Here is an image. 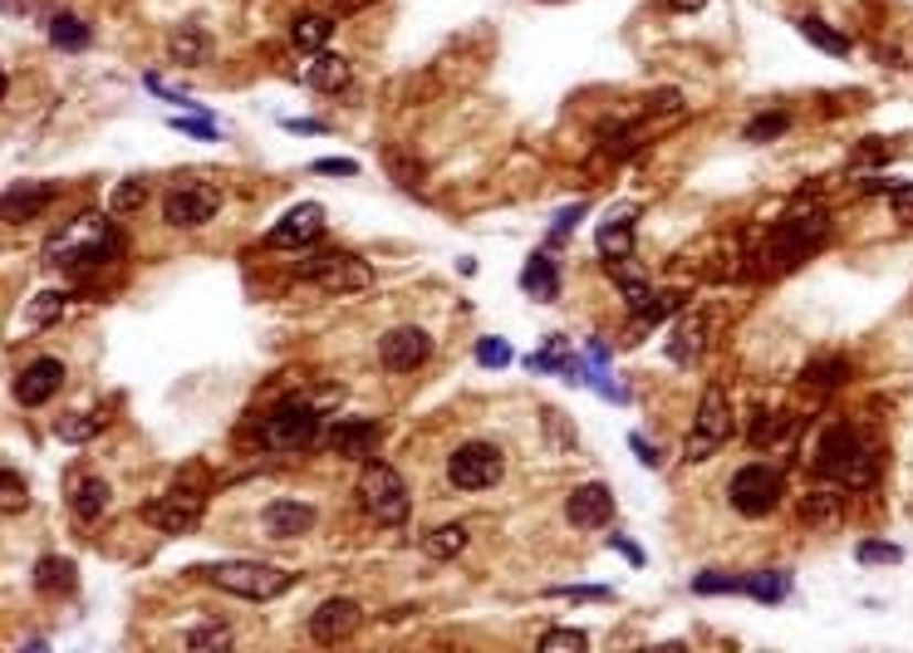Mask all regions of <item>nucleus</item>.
I'll list each match as a JSON object with an SVG mask.
<instances>
[{"label":"nucleus","instance_id":"nucleus-1","mask_svg":"<svg viewBox=\"0 0 913 653\" xmlns=\"http://www.w3.org/2000/svg\"><path fill=\"white\" fill-rule=\"evenodd\" d=\"M825 242H830V212H820V206H800V212L781 216L772 232H766L762 256H752V270L756 276H781V270L800 266L806 256H816Z\"/></svg>","mask_w":913,"mask_h":653},{"label":"nucleus","instance_id":"nucleus-2","mask_svg":"<svg viewBox=\"0 0 913 653\" xmlns=\"http://www.w3.org/2000/svg\"><path fill=\"white\" fill-rule=\"evenodd\" d=\"M118 226L108 222L104 212H84L64 226L60 236H50L45 246V266H60V270H94V266H108L118 256Z\"/></svg>","mask_w":913,"mask_h":653},{"label":"nucleus","instance_id":"nucleus-3","mask_svg":"<svg viewBox=\"0 0 913 653\" xmlns=\"http://www.w3.org/2000/svg\"><path fill=\"white\" fill-rule=\"evenodd\" d=\"M810 467L825 477V482L845 486V492H864L874 482V448L850 428V422H835V428L820 432V448L810 457Z\"/></svg>","mask_w":913,"mask_h":653},{"label":"nucleus","instance_id":"nucleus-4","mask_svg":"<svg viewBox=\"0 0 913 653\" xmlns=\"http://www.w3.org/2000/svg\"><path fill=\"white\" fill-rule=\"evenodd\" d=\"M354 496H359V506H364V516L373 521V526H383V531L408 526V516H413L408 482H403L389 462H379V457H369V462H364Z\"/></svg>","mask_w":913,"mask_h":653},{"label":"nucleus","instance_id":"nucleus-5","mask_svg":"<svg viewBox=\"0 0 913 653\" xmlns=\"http://www.w3.org/2000/svg\"><path fill=\"white\" fill-rule=\"evenodd\" d=\"M206 585H216V590L236 595V600H251V604H266V600H280L285 590L295 585L290 570H280V565H266V560H216V565H202Z\"/></svg>","mask_w":913,"mask_h":653},{"label":"nucleus","instance_id":"nucleus-6","mask_svg":"<svg viewBox=\"0 0 913 653\" xmlns=\"http://www.w3.org/2000/svg\"><path fill=\"white\" fill-rule=\"evenodd\" d=\"M320 408L310 398H280L261 418V448L266 452H305L320 442Z\"/></svg>","mask_w":913,"mask_h":653},{"label":"nucleus","instance_id":"nucleus-7","mask_svg":"<svg viewBox=\"0 0 913 653\" xmlns=\"http://www.w3.org/2000/svg\"><path fill=\"white\" fill-rule=\"evenodd\" d=\"M732 403L728 394H722L718 384L712 388H702V398H698V413H692V428H688V438H683V462H708V457H718V448H728L732 442Z\"/></svg>","mask_w":913,"mask_h":653},{"label":"nucleus","instance_id":"nucleus-8","mask_svg":"<svg viewBox=\"0 0 913 653\" xmlns=\"http://www.w3.org/2000/svg\"><path fill=\"white\" fill-rule=\"evenodd\" d=\"M781 496H786V477H781V467H772V462L736 467L732 482H728V502H732L736 516H746V521L772 516V511L781 506Z\"/></svg>","mask_w":913,"mask_h":653},{"label":"nucleus","instance_id":"nucleus-9","mask_svg":"<svg viewBox=\"0 0 913 653\" xmlns=\"http://www.w3.org/2000/svg\"><path fill=\"white\" fill-rule=\"evenodd\" d=\"M295 276L305 280V286L325 290V296H359V290L373 286V266L349 251H325V256H305L300 266H295Z\"/></svg>","mask_w":913,"mask_h":653},{"label":"nucleus","instance_id":"nucleus-10","mask_svg":"<svg viewBox=\"0 0 913 653\" xmlns=\"http://www.w3.org/2000/svg\"><path fill=\"white\" fill-rule=\"evenodd\" d=\"M501 477H506V457H501L497 442L471 438L447 457V482H453L457 492H491Z\"/></svg>","mask_w":913,"mask_h":653},{"label":"nucleus","instance_id":"nucleus-11","mask_svg":"<svg viewBox=\"0 0 913 653\" xmlns=\"http://www.w3.org/2000/svg\"><path fill=\"white\" fill-rule=\"evenodd\" d=\"M206 511V492H197V486H168L162 496H152V502H142V521H148L152 531H162V536H187V531L202 521Z\"/></svg>","mask_w":913,"mask_h":653},{"label":"nucleus","instance_id":"nucleus-12","mask_svg":"<svg viewBox=\"0 0 913 653\" xmlns=\"http://www.w3.org/2000/svg\"><path fill=\"white\" fill-rule=\"evenodd\" d=\"M216 212H222V192H216L212 182H178V188L162 197V222H168L172 232H197V226H206Z\"/></svg>","mask_w":913,"mask_h":653},{"label":"nucleus","instance_id":"nucleus-13","mask_svg":"<svg viewBox=\"0 0 913 653\" xmlns=\"http://www.w3.org/2000/svg\"><path fill=\"white\" fill-rule=\"evenodd\" d=\"M427 354H433V340H427V330H417V324H393L379 340V364L389 368V374H413V368L427 364Z\"/></svg>","mask_w":913,"mask_h":653},{"label":"nucleus","instance_id":"nucleus-14","mask_svg":"<svg viewBox=\"0 0 913 653\" xmlns=\"http://www.w3.org/2000/svg\"><path fill=\"white\" fill-rule=\"evenodd\" d=\"M359 624H364V609H359L354 600H344V595H335V600L315 604V614H310V624L305 629H310L315 644L335 649V644H344V639H354Z\"/></svg>","mask_w":913,"mask_h":653},{"label":"nucleus","instance_id":"nucleus-15","mask_svg":"<svg viewBox=\"0 0 913 653\" xmlns=\"http://www.w3.org/2000/svg\"><path fill=\"white\" fill-rule=\"evenodd\" d=\"M64 388V358H54V354H40L35 364H25L20 368V378H15V403L20 408H40V403H50L54 394Z\"/></svg>","mask_w":913,"mask_h":653},{"label":"nucleus","instance_id":"nucleus-16","mask_svg":"<svg viewBox=\"0 0 913 653\" xmlns=\"http://www.w3.org/2000/svg\"><path fill=\"white\" fill-rule=\"evenodd\" d=\"M325 222H329V216H325L320 202H300L266 232V246H290V251H295V246H310V242H320V236H325Z\"/></svg>","mask_w":913,"mask_h":653},{"label":"nucleus","instance_id":"nucleus-17","mask_svg":"<svg viewBox=\"0 0 913 653\" xmlns=\"http://www.w3.org/2000/svg\"><path fill=\"white\" fill-rule=\"evenodd\" d=\"M379 438H383V428L373 418H335L325 428V448L335 457H349V462H364V457H373Z\"/></svg>","mask_w":913,"mask_h":653},{"label":"nucleus","instance_id":"nucleus-18","mask_svg":"<svg viewBox=\"0 0 913 653\" xmlns=\"http://www.w3.org/2000/svg\"><path fill=\"white\" fill-rule=\"evenodd\" d=\"M565 521L575 531H599L614 521V492L604 482H585L565 496Z\"/></svg>","mask_w":913,"mask_h":653},{"label":"nucleus","instance_id":"nucleus-19","mask_svg":"<svg viewBox=\"0 0 913 653\" xmlns=\"http://www.w3.org/2000/svg\"><path fill=\"white\" fill-rule=\"evenodd\" d=\"M315 521H320V511L315 506H305V502H270L266 511H261V531H266L270 540H300V536H310L315 531Z\"/></svg>","mask_w":913,"mask_h":653},{"label":"nucleus","instance_id":"nucleus-20","mask_svg":"<svg viewBox=\"0 0 913 653\" xmlns=\"http://www.w3.org/2000/svg\"><path fill=\"white\" fill-rule=\"evenodd\" d=\"M168 54H172V64H182V69H206V64L216 60V40H212V30L206 25H178L168 35Z\"/></svg>","mask_w":913,"mask_h":653},{"label":"nucleus","instance_id":"nucleus-21","mask_svg":"<svg viewBox=\"0 0 913 653\" xmlns=\"http://www.w3.org/2000/svg\"><path fill=\"white\" fill-rule=\"evenodd\" d=\"M50 202H54L50 182H10V188H6V222H10V226L35 222V216L45 212Z\"/></svg>","mask_w":913,"mask_h":653},{"label":"nucleus","instance_id":"nucleus-22","mask_svg":"<svg viewBox=\"0 0 913 653\" xmlns=\"http://www.w3.org/2000/svg\"><path fill=\"white\" fill-rule=\"evenodd\" d=\"M702 334H708V314H702L698 304H688L683 320H678V324H673V334H668V358L688 368L692 358L702 354Z\"/></svg>","mask_w":913,"mask_h":653},{"label":"nucleus","instance_id":"nucleus-23","mask_svg":"<svg viewBox=\"0 0 913 653\" xmlns=\"http://www.w3.org/2000/svg\"><path fill=\"white\" fill-rule=\"evenodd\" d=\"M349 79H354V64H349L344 54L320 50L310 64H305V84H310L315 94H339V89H349Z\"/></svg>","mask_w":913,"mask_h":653},{"label":"nucleus","instance_id":"nucleus-24","mask_svg":"<svg viewBox=\"0 0 913 653\" xmlns=\"http://www.w3.org/2000/svg\"><path fill=\"white\" fill-rule=\"evenodd\" d=\"M108 496H114V486L104 482V477H79V482L70 486V511L79 526H94L98 516L108 511Z\"/></svg>","mask_w":913,"mask_h":653},{"label":"nucleus","instance_id":"nucleus-25","mask_svg":"<svg viewBox=\"0 0 913 653\" xmlns=\"http://www.w3.org/2000/svg\"><path fill=\"white\" fill-rule=\"evenodd\" d=\"M845 516V502H840V486H820V492H806L800 496V526L810 531H835Z\"/></svg>","mask_w":913,"mask_h":653},{"label":"nucleus","instance_id":"nucleus-26","mask_svg":"<svg viewBox=\"0 0 913 653\" xmlns=\"http://www.w3.org/2000/svg\"><path fill=\"white\" fill-rule=\"evenodd\" d=\"M599 256H604V266L634 260V216L629 212H614L609 222L599 226Z\"/></svg>","mask_w":913,"mask_h":653},{"label":"nucleus","instance_id":"nucleus-27","mask_svg":"<svg viewBox=\"0 0 913 653\" xmlns=\"http://www.w3.org/2000/svg\"><path fill=\"white\" fill-rule=\"evenodd\" d=\"M521 290L531 300H555L560 296V266L550 256H531L521 266Z\"/></svg>","mask_w":913,"mask_h":653},{"label":"nucleus","instance_id":"nucleus-28","mask_svg":"<svg viewBox=\"0 0 913 653\" xmlns=\"http://www.w3.org/2000/svg\"><path fill=\"white\" fill-rule=\"evenodd\" d=\"M74 585H79V575H74V560H64V555H45V560L35 565L40 595H74Z\"/></svg>","mask_w":913,"mask_h":653},{"label":"nucleus","instance_id":"nucleus-29","mask_svg":"<svg viewBox=\"0 0 913 653\" xmlns=\"http://www.w3.org/2000/svg\"><path fill=\"white\" fill-rule=\"evenodd\" d=\"M467 526L461 521H447V526H437V531H427L423 536V555L427 560H457L461 550H467Z\"/></svg>","mask_w":913,"mask_h":653},{"label":"nucleus","instance_id":"nucleus-30","mask_svg":"<svg viewBox=\"0 0 913 653\" xmlns=\"http://www.w3.org/2000/svg\"><path fill=\"white\" fill-rule=\"evenodd\" d=\"M742 585H746L742 595H752V600L781 604L790 595V585H796V575H790V570H756V575H742Z\"/></svg>","mask_w":913,"mask_h":653},{"label":"nucleus","instance_id":"nucleus-31","mask_svg":"<svg viewBox=\"0 0 913 653\" xmlns=\"http://www.w3.org/2000/svg\"><path fill=\"white\" fill-rule=\"evenodd\" d=\"M329 40H335V20H329V15H300L290 25V45L305 50V54L329 50Z\"/></svg>","mask_w":913,"mask_h":653},{"label":"nucleus","instance_id":"nucleus-32","mask_svg":"<svg viewBox=\"0 0 913 653\" xmlns=\"http://www.w3.org/2000/svg\"><path fill=\"white\" fill-rule=\"evenodd\" d=\"M790 432V413L781 408H752V428H746V438H752V448H772Z\"/></svg>","mask_w":913,"mask_h":653},{"label":"nucleus","instance_id":"nucleus-33","mask_svg":"<svg viewBox=\"0 0 913 653\" xmlns=\"http://www.w3.org/2000/svg\"><path fill=\"white\" fill-rule=\"evenodd\" d=\"M800 384L820 388V394H825V388H840V384H850V364H845V358H830V354L810 358V364L800 368Z\"/></svg>","mask_w":913,"mask_h":653},{"label":"nucleus","instance_id":"nucleus-34","mask_svg":"<svg viewBox=\"0 0 913 653\" xmlns=\"http://www.w3.org/2000/svg\"><path fill=\"white\" fill-rule=\"evenodd\" d=\"M104 428V413H64V418H54V438L60 442H74V448H79V442H89L94 432Z\"/></svg>","mask_w":913,"mask_h":653},{"label":"nucleus","instance_id":"nucleus-35","mask_svg":"<svg viewBox=\"0 0 913 653\" xmlns=\"http://www.w3.org/2000/svg\"><path fill=\"white\" fill-rule=\"evenodd\" d=\"M796 30H800V35H806L816 50H825V54H840V60L850 54V40H845L840 30H830L825 20H816V15H800V20H796Z\"/></svg>","mask_w":913,"mask_h":653},{"label":"nucleus","instance_id":"nucleus-36","mask_svg":"<svg viewBox=\"0 0 913 653\" xmlns=\"http://www.w3.org/2000/svg\"><path fill=\"white\" fill-rule=\"evenodd\" d=\"M94 40V30L84 25L79 15H54L50 20V45H60V50H84Z\"/></svg>","mask_w":913,"mask_h":653},{"label":"nucleus","instance_id":"nucleus-37","mask_svg":"<svg viewBox=\"0 0 913 653\" xmlns=\"http://www.w3.org/2000/svg\"><path fill=\"white\" fill-rule=\"evenodd\" d=\"M535 649L541 653H585L590 639L580 634V629H550V634H541V644Z\"/></svg>","mask_w":913,"mask_h":653},{"label":"nucleus","instance_id":"nucleus-38","mask_svg":"<svg viewBox=\"0 0 913 653\" xmlns=\"http://www.w3.org/2000/svg\"><path fill=\"white\" fill-rule=\"evenodd\" d=\"M786 128H790V114H762V118L746 124V143H772V138H781Z\"/></svg>","mask_w":913,"mask_h":653},{"label":"nucleus","instance_id":"nucleus-39","mask_svg":"<svg viewBox=\"0 0 913 653\" xmlns=\"http://www.w3.org/2000/svg\"><path fill=\"white\" fill-rule=\"evenodd\" d=\"M692 590L698 595H742V575H718V570H702L698 580H692Z\"/></svg>","mask_w":913,"mask_h":653},{"label":"nucleus","instance_id":"nucleus-40","mask_svg":"<svg viewBox=\"0 0 913 653\" xmlns=\"http://www.w3.org/2000/svg\"><path fill=\"white\" fill-rule=\"evenodd\" d=\"M854 560L860 565H899L904 560V550L889 546V540H860V546H854Z\"/></svg>","mask_w":913,"mask_h":653},{"label":"nucleus","instance_id":"nucleus-41","mask_svg":"<svg viewBox=\"0 0 913 653\" xmlns=\"http://www.w3.org/2000/svg\"><path fill=\"white\" fill-rule=\"evenodd\" d=\"M25 502H30V496H25L20 472H10V467H6V472H0V506H6V516H10V511H25Z\"/></svg>","mask_w":913,"mask_h":653},{"label":"nucleus","instance_id":"nucleus-42","mask_svg":"<svg viewBox=\"0 0 913 653\" xmlns=\"http://www.w3.org/2000/svg\"><path fill=\"white\" fill-rule=\"evenodd\" d=\"M477 364H481V368H506V364H511V344L497 340V334L477 340Z\"/></svg>","mask_w":913,"mask_h":653},{"label":"nucleus","instance_id":"nucleus-43","mask_svg":"<svg viewBox=\"0 0 913 653\" xmlns=\"http://www.w3.org/2000/svg\"><path fill=\"white\" fill-rule=\"evenodd\" d=\"M187 649H231V629L226 624H202L187 634Z\"/></svg>","mask_w":913,"mask_h":653},{"label":"nucleus","instance_id":"nucleus-44","mask_svg":"<svg viewBox=\"0 0 913 653\" xmlns=\"http://www.w3.org/2000/svg\"><path fill=\"white\" fill-rule=\"evenodd\" d=\"M644 114H683V94H678V89H654L644 99Z\"/></svg>","mask_w":913,"mask_h":653},{"label":"nucleus","instance_id":"nucleus-45","mask_svg":"<svg viewBox=\"0 0 913 653\" xmlns=\"http://www.w3.org/2000/svg\"><path fill=\"white\" fill-rule=\"evenodd\" d=\"M884 197H889V206H894V216H899V222H913V182H899V188H894V182H889V192H884Z\"/></svg>","mask_w":913,"mask_h":653},{"label":"nucleus","instance_id":"nucleus-46","mask_svg":"<svg viewBox=\"0 0 913 653\" xmlns=\"http://www.w3.org/2000/svg\"><path fill=\"white\" fill-rule=\"evenodd\" d=\"M60 310H64V296H35V304H30V324H45V320H60Z\"/></svg>","mask_w":913,"mask_h":653},{"label":"nucleus","instance_id":"nucleus-47","mask_svg":"<svg viewBox=\"0 0 913 653\" xmlns=\"http://www.w3.org/2000/svg\"><path fill=\"white\" fill-rule=\"evenodd\" d=\"M142 197H148V192H142V182H124V188L114 192V212H138Z\"/></svg>","mask_w":913,"mask_h":653},{"label":"nucleus","instance_id":"nucleus-48","mask_svg":"<svg viewBox=\"0 0 913 653\" xmlns=\"http://www.w3.org/2000/svg\"><path fill=\"white\" fill-rule=\"evenodd\" d=\"M310 172H320V178H354V162L349 158H320V162H310Z\"/></svg>","mask_w":913,"mask_h":653},{"label":"nucleus","instance_id":"nucleus-49","mask_svg":"<svg viewBox=\"0 0 913 653\" xmlns=\"http://www.w3.org/2000/svg\"><path fill=\"white\" fill-rule=\"evenodd\" d=\"M178 128H182V133H192V138H206V143L216 138V124H212V118H178Z\"/></svg>","mask_w":913,"mask_h":653},{"label":"nucleus","instance_id":"nucleus-50","mask_svg":"<svg viewBox=\"0 0 913 653\" xmlns=\"http://www.w3.org/2000/svg\"><path fill=\"white\" fill-rule=\"evenodd\" d=\"M580 216H585V206H565V212L555 216V232H550V236H570V226H575Z\"/></svg>","mask_w":913,"mask_h":653},{"label":"nucleus","instance_id":"nucleus-51","mask_svg":"<svg viewBox=\"0 0 913 653\" xmlns=\"http://www.w3.org/2000/svg\"><path fill=\"white\" fill-rule=\"evenodd\" d=\"M629 448L639 452L648 467H658V462H663V457H658V448H654V442H648V438H639V432H634V438H629Z\"/></svg>","mask_w":913,"mask_h":653},{"label":"nucleus","instance_id":"nucleus-52","mask_svg":"<svg viewBox=\"0 0 913 653\" xmlns=\"http://www.w3.org/2000/svg\"><path fill=\"white\" fill-rule=\"evenodd\" d=\"M609 546H614V550H619V555H624V560L644 565V550H639V546H629V540H619V536H614V540H609Z\"/></svg>","mask_w":913,"mask_h":653},{"label":"nucleus","instance_id":"nucleus-53","mask_svg":"<svg viewBox=\"0 0 913 653\" xmlns=\"http://www.w3.org/2000/svg\"><path fill=\"white\" fill-rule=\"evenodd\" d=\"M668 6H673V10H698L702 0H668Z\"/></svg>","mask_w":913,"mask_h":653}]
</instances>
